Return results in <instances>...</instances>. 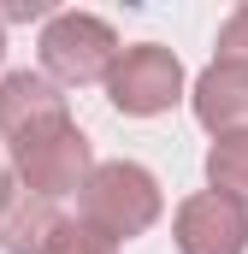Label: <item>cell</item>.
I'll list each match as a JSON object with an SVG mask.
<instances>
[{"mask_svg":"<svg viewBox=\"0 0 248 254\" xmlns=\"http://www.w3.org/2000/svg\"><path fill=\"white\" fill-rule=\"evenodd\" d=\"M178 254H248V207L231 195H189L172 219Z\"/></svg>","mask_w":248,"mask_h":254,"instance_id":"cell-5","label":"cell"},{"mask_svg":"<svg viewBox=\"0 0 248 254\" xmlns=\"http://www.w3.org/2000/svg\"><path fill=\"white\" fill-rule=\"evenodd\" d=\"M65 219L48 195H36L18 172H0V249L6 254H48L54 231Z\"/></svg>","mask_w":248,"mask_h":254,"instance_id":"cell-6","label":"cell"},{"mask_svg":"<svg viewBox=\"0 0 248 254\" xmlns=\"http://www.w3.org/2000/svg\"><path fill=\"white\" fill-rule=\"evenodd\" d=\"M160 184H154V172L148 166H136V160H107V166H95V178L83 184V225H95L101 237H113V243H130V237H142L154 219H160Z\"/></svg>","mask_w":248,"mask_h":254,"instance_id":"cell-1","label":"cell"},{"mask_svg":"<svg viewBox=\"0 0 248 254\" xmlns=\"http://www.w3.org/2000/svg\"><path fill=\"white\" fill-rule=\"evenodd\" d=\"M207 184L213 195H231L248 207V136H219L207 148Z\"/></svg>","mask_w":248,"mask_h":254,"instance_id":"cell-9","label":"cell"},{"mask_svg":"<svg viewBox=\"0 0 248 254\" xmlns=\"http://www.w3.org/2000/svg\"><path fill=\"white\" fill-rule=\"evenodd\" d=\"M119 54L124 48H119V36H113V24L95 18V12H54L42 24V65H48L54 83H71V89L107 83L113 65H119Z\"/></svg>","mask_w":248,"mask_h":254,"instance_id":"cell-2","label":"cell"},{"mask_svg":"<svg viewBox=\"0 0 248 254\" xmlns=\"http://www.w3.org/2000/svg\"><path fill=\"white\" fill-rule=\"evenodd\" d=\"M48 254H119V243L101 237V231L83 225V219H65L60 231H54V243H48Z\"/></svg>","mask_w":248,"mask_h":254,"instance_id":"cell-10","label":"cell"},{"mask_svg":"<svg viewBox=\"0 0 248 254\" xmlns=\"http://www.w3.org/2000/svg\"><path fill=\"white\" fill-rule=\"evenodd\" d=\"M107 101L119 107L124 119H154V113H172L184 101V65L172 48L160 42H136L124 48L113 77H107Z\"/></svg>","mask_w":248,"mask_h":254,"instance_id":"cell-4","label":"cell"},{"mask_svg":"<svg viewBox=\"0 0 248 254\" xmlns=\"http://www.w3.org/2000/svg\"><path fill=\"white\" fill-rule=\"evenodd\" d=\"M71 113H65V95L54 77H42V71H12V77H0V136L6 142H24V136H36V130L48 125H65Z\"/></svg>","mask_w":248,"mask_h":254,"instance_id":"cell-7","label":"cell"},{"mask_svg":"<svg viewBox=\"0 0 248 254\" xmlns=\"http://www.w3.org/2000/svg\"><path fill=\"white\" fill-rule=\"evenodd\" d=\"M12 172L36 195H48V201L83 195V184L95 178V148H89L83 130L65 119V125H48L36 136H24V142H12Z\"/></svg>","mask_w":248,"mask_h":254,"instance_id":"cell-3","label":"cell"},{"mask_svg":"<svg viewBox=\"0 0 248 254\" xmlns=\"http://www.w3.org/2000/svg\"><path fill=\"white\" fill-rule=\"evenodd\" d=\"M195 119L213 136H248V65L237 60H213L195 77Z\"/></svg>","mask_w":248,"mask_h":254,"instance_id":"cell-8","label":"cell"},{"mask_svg":"<svg viewBox=\"0 0 248 254\" xmlns=\"http://www.w3.org/2000/svg\"><path fill=\"white\" fill-rule=\"evenodd\" d=\"M219 60L248 65V6H237V12L225 18V30H219Z\"/></svg>","mask_w":248,"mask_h":254,"instance_id":"cell-11","label":"cell"},{"mask_svg":"<svg viewBox=\"0 0 248 254\" xmlns=\"http://www.w3.org/2000/svg\"><path fill=\"white\" fill-rule=\"evenodd\" d=\"M0 54H6V30H0Z\"/></svg>","mask_w":248,"mask_h":254,"instance_id":"cell-12","label":"cell"}]
</instances>
